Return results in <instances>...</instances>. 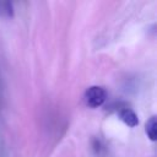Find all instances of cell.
<instances>
[{
    "label": "cell",
    "instance_id": "6da1fadb",
    "mask_svg": "<svg viewBox=\"0 0 157 157\" xmlns=\"http://www.w3.org/2000/svg\"><path fill=\"white\" fill-rule=\"evenodd\" d=\"M107 99V92L103 87L99 86H91L87 88L85 93V101L86 104L91 108H97L101 107Z\"/></svg>",
    "mask_w": 157,
    "mask_h": 157
},
{
    "label": "cell",
    "instance_id": "7a4b0ae2",
    "mask_svg": "<svg viewBox=\"0 0 157 157\" xmlns=\"http://www.w3.org/2000/svg\"><path fill=\"white\" fill-rule=\"evenodd\" d=\"M119 118L130 128H134V126H136L139 124V118H137L136 113L132 109L128 108V107L121 108L119 110Z\"/></svg>",
    "mask_w": 157,
    "mask_h": 157
},
{
    "label": "cell",
    "instance_id": "3957f363",
    "mask_svg": "<svg viewBox=\"0 0 157 157\" xmlns=\"http://www.w3.org/2000/svg\"><path fill=\"white\" fill-rule=\"evenodd\" d=\"M145 131L147 134V136L150 137V140L155 141L157 137V118L155 115H152L145 125Z\"/></svg>",
    "mask_w": 157,
    "mask_h": 157
},
{
    "label": "cell",
    "instance_id": "277c9868",
    "mask_svg": "<svg viewBox=\"0 0 157 157\" xmlns=\"http://www.w3.org/2000/svg\"><path fill=\"white\" fill-rule=\"evenodd\" d=\"M0 16L12 17L13 16V7L12 4L9 1H0Z\"/></svg>",
    "mask_w": 157,
    "mask_h": 157
}]
</instances>
